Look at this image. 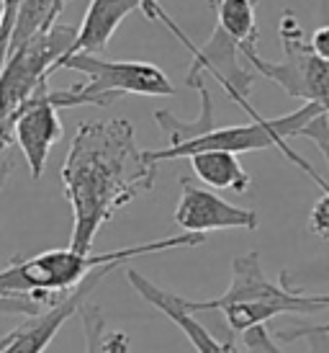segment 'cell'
Instances as JSON below:
<instances>
[{
	"label": "cell",
	"mask_w": 329,
	"mask_h": 353,
	"mask_svg": "<svg viewBox=\"0 0 329 353\" xmlns=\"http://www.w3.org/2000/svg\"><path fill=\"white\" fill-rule=\"evenodd\" d=\"M155 176L157 163L147 157V150H139L129 119L80 124L59 168L72 209L70 248L90 253L100 227L155 186Z\"/></svg>",
	"instance_id": "cell-1"
},
{
	"label": "cell",
	"mask_w": 329,
	"mask_h": 353,
	"mask_svg": "<svg viewBox=\"0 0 329 353\" xmlns=\"http://www.w3.org/2000/svg\"><path fill=\"white\" fill-rule=\"evenodd\" d=\"M204 240V235L183 232V235L152 240V243L108 250V253L98 255L80 253L70 245L47 250V253L34 255L29 261L10 263L8 268L0 271V312H23L34 317V314H41L44 310L59 304L100 268H108V265L118 268L126 261H134L139 255L167 253V250H178V248H195Z\"/></svg>",
	"instance_id": "cell-2"
},
{
	"label": "cell",
	"mask_w": 329,
	"mask_h": 353,
	"mask_svg": "<svg viewBox=\"0 0 329 353\" xmlns=\"http://www.w3.org/2000/svg\"><path fill=\"white\" fill-rule=\"evenodd\" d=\"M185 312H222L234 333L270 323L278 314H311L327 310L329 294H306L286 281H270L260 265V253H244L232 261V281L216 299L193 302L180 296Z\"/></svg>",
	"instance_id": "cell-3"
},
{
	"label": "cell",
	"mask_w": 329,
	"mask_h": 353,
	"mask_svg": "<svg viewBox=\"0 0 329 353\" xmlns=\"http://www.w3.org/2000/svg\"><path fill=\"white\" fill-rule=\"evenodd\" d=\"M75 70L87 78L85 85L67 90H49V99L57 108L78 106H111L121 96H173L175 85L162 70L152 62H111L93 54L62 57L54 70Z\"/></svg>",
	"instance_id": "cell-4"
},
{
	"label": "cell",
	"mask_w": 329,
	"mask_h": 353,
	"mask_svg": "<svg viewBox=\"0 0 329 353\" xmlns=\"http://www.w3.org/2000/svg\"><path fill=\"white\" fill-rule=\"evenodd\" d=\"M78 29L54 21L47 29H39L29 39L10 47L0 70V121L10 127L13 111L29 99L34 90L44 85L49 72H54L57 59L72 47Z\"/></svg>",
	"instance_id": "cell-5"
},
{
	"label": "cell",
	"mask_w": 329,
	"mask_h": 353,
	"mask_svg": "<svg viewBox=\"0 0 329 353\" xmlns=\"http://www.w3.org/2000/svg\"><path fill=\"white\" fill-rule=\"evenodd\" d=\"M278 34H281L286 59L283 62H268L255 52L250 57H244L247 65L260 78H268L275 85H281L290 99L314 103L324 114H329V59H321L317 52L311 50L309 39L304 37L299 21L293 19L290 10L283 13Z\"/></svg>",
	"instance_id": "cell-6"
},
{
	"label": "cell",
	"mask_w": 329,
	"mask_h": 353,
	"mask_svg": "<svg viewBox=\"0 0 329 353\" xmlns=\"http://www.w3.org/2000/svg\"><path fill=\"white\" fill-rule=\"evenodd\" d=\"M10 137L16 139L31 178L39 181L47 165L49 150L62 139L59 108L49 99V85H39L10 117Z\"/></svg>",
	"instance_id": "cell-7"
},
{
	"label": "cell",
	"mask_w": 329,
	"mask_h": 353,
	"mask_svg": "<svg viewBox=\"0 0 329 353\" xmlns=\"http://www.w3.org/2000/svg\"><path fill=\"white\" fill-rule=\"evenodd\" d=\"M175 225L191 235H209L219 230H257V212L234 206L216 194L180 178V201L175 206Z\"/></svg>",
	"instance_id": "cell-8"
},
{
	"label": "cell",
	"mask_w": 329,
	"mask_h": 353,
	"mask_svg": "<svg viewBox=\"0 0 329 353\" xmlns=\"http://www.w3.org/2000/svg\"><path fill=\"white\" fill-rule=\"evenodd\" d=\"M114 265L100 268L87 279L85 284L75 289L70 296H65L59 304L44 310L41 314H34L26 323H21L16 330H10L6 338H0V353H44L47 345L54 341V335L59 333V327L67 323L72 314L78 312L85 304V296L96 289L98 281H103V276L111 274Z\"/></svg>",
	"instance_id": "cell-9"
},
{
	"label": "cell",
	"mask_w": 329,
	"mask_h": 353,
	"mask_svg": "<svg viewBox=\"0 0 329 353\" xmlns=\"http://www.w3.org/2000/svg\"><path fill=\"white\" fill-rule=\"evenodd\" d=\"M126 279H129L131 289H134L147 304H152L155 310H160L164 317H170V320L183 330L185 338H188L191 345L195 348V353H240L234 348L232 341H219V338H213V335L206 330V325H201L195 320V314L185 312L178 294H170V292L155 286L149 279H145V276L139 274L136 268H129V271H126Z\"/></svg>",
	"instance_id": "cell-10"
},
{
	"label": "cell",
	"mask_w": 329,
	"mask_h": 353,
	"mask_svg": "<svg viewBox=\"0 0 329 353\" xmlns=\"http://www.w3.org/2000/svg\"><path fill=\"white\" fill-rule=\"evenodd\" d=\"M134 10H139V0H90V6L85 10V19L78 26L75 41H72V47L62 57L106 52L108 41H111V37L121 26V21L129 13H134Z\"/></svg>",
	"instance_id": "cell-11"
},
{
	"label": "cell",
	"mask_w": 329,
	"mask_h": 353,
	"mask_svg": "<svg viewBox=\"0 0 329 353\" xmlns=\"http://www.w3.org/2000/svg\"><path fill=\"white\" fill-rule=\"evenodd\" d=\"M193 173L206 186L222 188V191H234V194H244L252 186V176L242 168L240 157L232 152H222V150H209V152H195L188 157Z\"/></svg>",
	"instance_id": "cell-12"
},
{
	"label": "cell",
	"mask_w": 329,
	"mask_h": 353,
	"mask_svg": "<svg viewBox=\"0 0 329 353\" xmlns=\"http://www.w3.org/2000/svg\"><path fill=\"white\" fill-rule=\"evenodd\" d=\"M188 85L198 90V96H201V114L193 121H183V119L173 117L170 111H162V108L155 111V121L157 127L162 129V137L167 139V148H178L183 142H191V139L201 137V134H206V132H211L216 127V121H213V101L211 93L206 90L204 78L191 80Z\"/></svg>",
	"instance_id": "cell-13"
},
{
	"label": "cell",
	"mask_w": 329,
	"mask_h": 353,
	"mask_svg": "<svg viewBox=\"0 0 329 353\" xmlns=\"http://www.w3.org/2000/svg\"><path fill=\"white\" fill-rule=\"evenodd\" d=\"M85 333V353H129V335L126 333H108L106 317L96 304H83L78 310Z\"/></svg>",
	"instance_id": "cell-14"
},
{
	"label": "cell",
	"mask_w": 329,
	"mask_h": 353,
	"mask_svg": "<svg viewBox=\"0 0 329 353\" xmlns=\"http://www.w3.org/2000/svg\"><path fill=\"white\" fill-rule=\"evenodd\" d=\"M67 3H72V0H59V10L65 8ZM139 10H142V13H145V16L149 21L164 23V26H167V29H170L175 34V39L180 41V44H185V50L191 52V57H193L195 52H198V47H195V44L191 39H188V37H185V31L180 29V26H178V23H175V21L170 19V16H167V10L162 8V3H160V0H139Z\"/></svg>",
	"instance_id": "cell-15"
},
{
	"label": "cell",
	"mask_w": 329,
	"mask_h": 353,
	"mask_svg": "<svg viewBox=\"0 0 329 353\" xmlns=\"http://www.w3.org/2000/svg\"><path fill=\"white\" fill-rule=\"evenodd\" d=\"M242 343H244V348H247V353H283L281 345L273 341V335L268 333L265 325H257V327L244 330Z\"/></svg>",
	"instance_id": "cell-16"
},
{
	"label": "cell",
	"mask_w": 329,
	"mask_h": 353,
	"mask_svg": "<svg viewBox=\"0 0 329 353\" xmlns=\"http://www.w3.org/2000/svg\"><path fill=\"white\" fill-rule=\"evenodd\" d=\"M309 230H311V235L321 237V240H329V191H321V196L317 199V204L311 206Z\"/></svg>",
	"instance_id": "cell-17"
},
{
	"label": "cell",
	"mask_w": 329,
	"mask_h": 353,
	"mask_svg": "<svg viewBox=\"0 0 329 353\" xmlns=\"http://www.w3.org/2000/svg\"><path fill=\"white\" fill-rule=\"evenodd\" d=\"M311 333L329 335V323L309 325V327H296V330H281V333H278V341H286V343H290V341H299V338H304V335H311Z\"/></svg>",
	"instance_id": "cell-18"
},
{
	"label": "cell",
	"mask_w": 329,
	"mask_h": 353,
	"mask_svg": "<svg viewBox=\"0 0 329 353\" xmlns=\"http://www.w3.org/2000/svg\"><path fill=\"white\" fill-rule=\"evenodd\" d=\"M304 338H309L311 353H329V335H324V333H311V335H304Z\"/></svg>",
	"instance_id": "cell-19"
},
{
	"label": "cell",
	"mask_w": 329,
	"mask_h": 353,
	"mask_svg": "<svg viewBox=\"0 0 329 353\" xmlns=\"http://www.w3.org/2000/svg\"><path fill=\"white\" fill-rule=\"evenodd\" d=\"M10 132L8 129H0V155H3V152H6V148H8V142H10Z\"/></svg>",
	"instance_id": "cell-20"
},
{
	"label": "cell",
	"mask_w": 329,
	"mask_h": 353,
	"mask_svg": "<svg viewBox=\"0 0 329 353\" xmlns=\"http://www.w3.org/2000/svg\"><path fill=\"white\" fill-rule=\"evenodd\" d=\"M6 176H8V165H6V160L0 155V191H3V183H6Z\"/></svg>",
	"instance_id": "cell-21"
},
{
	"label": "cell",
	"mask_w": 329,
	"mask_h": 353,
	"mask_svg": "<svg viewBox=\"0 0 329 353\" xmlns=\"http://www.w3.org/2000/svg\"><path fill=\"white\" fill-rule=\"evenodd\" d=\"M317 276H321V279H329V263L321 265L319 271H317Z\"/></svg>",
	"instance_id": "cell-22"
},
{
	"label": "cell",
	"mask_w": 329,
	"mask_h": 353,
	"mask_svg": "<svg viewBox=\"0 0 329 353\" xmlns=\"http://www.w3.org/2000/svg\"><path fill=\"white\" fill-rule=\"evenodd\" d=\"M0 26H3V0H0Z\"/></svg>",
	"instance_id": "cell-23"
},
{
	"label": "cell",
	"mask_w": 329,
	"mask_h": 353,
	"mask_svg": "<svg viewBox=\"0 0 329 353\" xmlns=\"http://www.w3.org/2000/svg\"><path fill=\"white\" fill-rule=\"evenodd\" d=\"M211 6H213V8H216V6H219V0H211Z\"/></svg>",
	"instance_id": "cell-24"
}]
</instances>
